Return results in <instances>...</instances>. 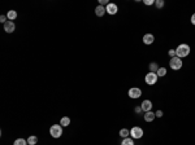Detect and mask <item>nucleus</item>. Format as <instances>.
Returning <instances> with one entry per match:
<instances>
[{
  "label": "nucleus",
  "instance_id": "obj_8",
  "mask_svg": "<svg viewBox=\"0 0 195 145\" xmlns=\"http://www.w3.org/2000/svg\"><path fill=\"white\" fill-rule=\"evenodd\" d=\"M141 108H142V110H143L144 113L151 112V109H152V102H151L150 100H144L143 102L141 104Z\"/></svg>",
  "mask_w": 195,
  "mask_h": 145
},
{
  "label": "nucleus",
  "instance_id": "obj_3",
  "mask_svg": "<svg viewBox=\"0 0 195 145\" xmlns=\"http://www.w3.org/2000/svg\"><path fill=\"white\" fill-rule=\"evenodd\" d=\"M169 66L172 70H180L182 67V60L177 56L173 57V59H170V61H169Z\"/></svg>",
  "mask_w": 195,
  "mask_h": 145
},
{
  "label": "nucleus",
  "instance_id": "obj_1",
  "mask_svg": "<svg viewBox=\"0 0 195 145\" xmlns=\"http://www.w3.org/2000/svg\"><path fill=\"white\" fill-rule=\"evenodd\" d=\"M176 53H177V57H180V59L187 57L190 55V47L187 44H180L176 48Z\"/></svg>",
  "mask_w": 195,
  "mask_h": 145
},
{
  "label": "nucleus",
  "instance_id": "obj_21",
  "mask_svg": "<svg viewBox=\"0 0 195 145\" xmlns=\"http://www.w3.org/2000/svg\"><path fill=\"white\" fill-rule=\"evenodd\" d=\"M155 5H156V7H157V8H159V9H160V8H163V7H164V5H165V3H164V0H156V1H155Z\"/></svg>",
  "mask_w": 195,
  "mask_h": 145
},
{
  "label": "nucleus",
  "instance_id": "obj_17",
  "mask_svg": "<svg viewBox=\"0 0 195 145\" xmlns=\"http://www.w3.org/2000/svg\"><path fill=\"white\" fill-rule=\"evenodd\" d=\"M134 139H131V137H126V139H122V142L121 145H134Z\"/></svg>",
  "mask_w": 195,
  "mask_h": 145
},
{
  "label": "nucleus",
  "instance_id": "obj_14",
  "mask_svg": "<svg viewBox=\"0 0 195 145\" xmlns=\"http://www.w3.org/2000/svg\"><path fill=\"white\" fill-rule=\"evenodd\" d=\"M148 69H150V72H157V70H159L157 62H151L150 66H148Z\"/></svg>",
  "mask_w": 195,
  "mask_h": 145
},
{
  "label": "nucleus",
  "instance_id": "obj_18",
  "mask_svg": "<svg viewBox=\"0 0 195 145\" xmlns=\"http://www.w3.org/2000/svg\"><path fill=\"white\" fill-rule=\"evenodd\" d=\"M156 75H157V76H165V75H167V69H165V67H159L157 72H156Z\"/></svg>",
  "mask_w": 195,
  "mask_h": 145
},
{
  "label": "nucleus",
  "instance_id": "obj_20",
  "mask_svg": "<svg viewBox=\"0 0 195 145\" xmlns=\"http://www.w3.org/2000/svg\"><path fill=\"white\" fill-rule=\"evenodd\" d=\"M13 145H27V140L25 139H17L13 142Z\"/></svg>",
  "mask_w": 195,
  "mask_h": 145
},
{
  "label": "nucleus",
  "instance_id": "obj_11",
  "mask_svg": "<svg viewBox=\"0 0 195 145\" xmlns=\"http://www.w3.org/2000/svg\"><path fill=\"white\" fill-rule=\"evenodd\" d=\"M105 13H107V12H105V8H104L103 5H98V7L95 8V14H96L98 17H103Z\"/></svg>",
  "mask_w": 195,
  "mask_h": 145
},
{
  "label": "nucleus",
  "instance_id": "obj_4",
  "mask_svg": "<svg viewBox=\"0 0 195 145\" xmlns=\"http://www.w3.org/2000/svg\"><path fill=\"white\" fill-rule=\"evenodd\" d=\"M157 78L159 76L156 75V72H148V74H146V76H144V82H146L148 86H153V84L157 83Z\"/></svg>",
  "mask_w": 195,
  "mask_h": 145
},
{
  "label": "nucleus",
  "instance_id": "obj_24",
  "mask_svg": "<svg viewBox=\"0 0 195 145\" xmlns=\"http://www.w3.org/2000/svg\"><path fill=\"white\" fill-rule=\"evenodd\" d=\"M143 3L146 4V5H152V4H153V0H144Z\"/></svg>",
  "mask_w": 195,
  "mask_h": 145
},
{
  "label": "nucleus",
  "instance_id": "obj_6",
  "mask_svg": "<svg viewBox=\"0 0 195 145\" xmlns=\"http://www.w3.org/2000/svg\"><path fill=\"white\" fill-rule=\"evenodd\" d=\"M127 93H129L130 98H139L142 96V91H141V88H138V87H133V88H130Z\"/></svg>",
  "mask_w": 195,
  "mask_h": 145
},
{
  "label": "nucleus",
  "instance_id": "obj_9",
  "mask_svg": "<svg viewBox=\"0 0 195 145\" xmlns=\"http://www.w3.org/2000/svg\"><path fill=\"white\" fill-rule=\"evenodd\" d=\"M14 29H16V25H14L13 21H9V20H8L5 23H4V30H5L7 33H9V34L13 33Z\"/></svg>",
  "mask_w": 195,
  "mask_h": 145
},
{
  "label": "nucleus",
  "instance_id": "obj_15",
  "mask_svg": "<svg viewBox=\"0 0 195 145\" xmlns=\"http://www.w3.org/2000/svg\"><path fill=\"white\" fill-rule=\"evenodd\" d=\"M129 135H130V131H129V130H126V128L120 130V136H121L122 139H126V137H129Z\"/></svg>",
  "mask_w": 195,
  "mask_h": 145
},
{
  "label": "nucleus",
  "instance_id": "obj_12",
  "mask_svg": "<svg viewBox=\"0 0 195 145\" xmlns=\"http://www.w3.org/2000/svg\"><path fill=\"white\" fill-rule=\"evenodd\" d=\"M155 118H156V114L152 112H147L144 114V120H146V122H152Z\"/></svg>",
  "mask_w": 195,
  "mask_h": 145
},
{
  "label": "nucleus",
  "instance_id": "obj_27",
  "mask_svg": "<svg viewBox=\"0 0 195 145\" xmlns=\"http://www.w3.org/2000/svg\"><path fill=\"white\" fill-rule=\"evenodd\" d=\"M104 4H109L107 0H99V5H104Z\"/></svg>",
  "mask_w": 195,
  "mask_h": 145
},
{
  "label": "nucleus",
  "instance_id": "obj_22",
  "mask_svg": "<svg viewBox=\"0 0 195 145\" xmlns=\"http://www.w3.org/2000/svg\"><path fill=\"white\" fill-rule=\"evenodd\" d=\"M169 56H170V59H173V57H176L177 56V53H176V49H169Z\"/></svg>",
  "mask_w": 195,
  "mask_h": 145
},
{
  "label": "nucleus",
  "instance_id": "obj_19",
  "mask_svg": "<svg viewBox=\"0 0 195 145\" xmlns=\"http://www.w3.org/2000/svg\"><path fill=\"white\" fill-rule=\"evenodd\" d=\"M38 142V137L37 136H29L27 139V144L29 145H35Z\"/></svg>",
  "mask_w": 195,
  "mask_h": 145
},
{
  "label": "nucleus",
  "instance_id": "obj_10",
  "mask_svg": "<svg viewBox=\"0 0 195 145\" xmlns=\"http://www.w3.org/2000/svg\"><path fill=\"white\" fill-rule=\"evenodd\" d=\"M153 42H155V36H153L152 34H144L143 35V43L146 45L152 44Z\"/></svg>",
  "mask_w": 195,
  "mask_h": 145
},
{
  "label": "nucleus",
  "instance_id": "obj_26",
  "mask_svg": "<svg viewBox=\"0 0 195 145\" xmlns=\"http://www.w3.org/2000/svg\"><path fill=\"white\" fill-rule=\"evenodd\" d=\"M7 20H8V18H7V16H1V17H0V21H1L3 23H5Z\"/></svg>",
  "mask_w": 195,
  "mask_h": 145
},
{
  "label": "nucleus",
  "instance_id": "obj_23",
  "mask_svg": "<svg viewBox=\"0 0 195 145\" xmlns=\"http://www.w3.org/2000/svg\"><path fill=\"white\" fill-rule=\"evenodd\" d=\"M134 112H135L137 114H141V113L143 112V110H142V108H141V106H135V108H134Z\"/></svg>",
  "mask_w": 195,
  "mask_h": 145
},
{
  "label": "nucleus",
  "instance_id": "obj_16",
  "mask_svg": "<svg viewBox=\"0 0 195 145\" xmlns=\"http://www.w3.org/2000/svg\"><path fill=\"white\" fill-rule=\"evenodd\" d=\"M60 124H61L62 127H66V126H69V124H70V118H68V117L61 118V122H60Z\"/></svg>",
  "mask_w": 195,
  "mask_h": 145
},
{
  "label": "nucleus",
  "instance_id": "obj_5",
  "mask_svg": "<svg viewBox=\"0 0 195 145\" xmlns=\"http://www.w3.org/2000/svg\"><path fill=\"white\" fill-rule=\"evenodd\" d=\"M130 136H131V139H142L143 130L141 127H133V128L130 130Z\"/></svg>",
  "mask_w": 195,
  "mask_h": 145
},
{
  "label": "nucleus",
  "instance_id": "obj_28",
  "mask_svg": "<svg viewBox=\"0 0 195 145\" xmlns=\"http://www.w3.org/2000/svg\"><path fill=\"white\" fill-rule=\"evenodd\" d=\"M191 23H192V25L195 26V13H194V14H192V16H191Z\"/></svg>",
  "mask_w": 195,
  "mask_h": 145
},
{
  "label": "nucleus",
  "instance_id": "obj_7",
  "mask_svg": "<svg viewBox=\"0 0 195 145\" xmlns=\"http://www.w3.org/2000/svg\"><path fill=\"white\" fill-rule=\"evenodd\" d=\"M117 11H119V8H117L116 4L113 3H109L107 4V7H105V12H107L108 14H111V16H113V14H116Z\"/></svg>",
  "mask_w": 195,
  "mask_h": 145
},
{
  "label": "nucleus",
  "instance_id": "obj_25",
  "mask_svg": "<svg viewBox=\"0 0 195 145\" xmlns=\"http://www.w3.org/2000/svg\"><path fill=\"white\" fill-rule=\"evenodd\" d=\"M155 114H156V117H157V118H161V117H163V115H164V114H163V112H161V110H157V112H156Z\"/></svg>",
  "mask_w": 195,
  "mask_h": 145
},
{
  "label": "nucleus",
  "instance_id": "obj_2",
  "mask_svg": "<svg viewBox=\"0 0 195 145\" xmlns=\"http://www.w3.org/2000/svg\"><path fill=\"white\" fill-rule=\"evenodd\" d=\"M50 134L54 139H59L62 135V126L61 124H52L50 128Z\"/></svg>",
  "mask_w": 195,
  "mask_h": 145
},
{
  "label": "nucleus",
  "instance_id": "obj_13",
  "mask_svg": "<svg viewBox=\"0 0 195 145\" xmlns=\"http://www.w3.org/2000/svg\"><path fill=\"white\" fill-rule=\"evenodd\" d=\"M7 18H8L9 21H14L16 18H17V12L16 11H9L8 13H7Z\"/></svg>",
  "mask_w": 195,
  "mask_h": 145
}]
</instances>
